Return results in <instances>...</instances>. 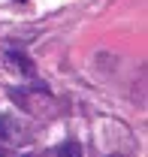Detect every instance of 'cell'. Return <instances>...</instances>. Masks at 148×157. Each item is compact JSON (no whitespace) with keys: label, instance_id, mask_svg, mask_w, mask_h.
<instances>
[{"label":"cell","instance_id":"cell-3","mask_svg":"<svg viewBox=\"0 0 148 157\" xmlns=\"http://www.w3.org/2000/svg\"><path fill=\"white\" fill-rule=\"evenodd\" d=\"M0 157H3V151H0Z\"/></svg>","mask_w":148,"mask_h":157},{"label":"cell","instance_id":"cell-1","mask_svg":"<svg viewBox=\"0 0 148 157\" xmlns=\"http://www.w3.org/2000/svg\"><path fill=\"white\" fill-rule=\"evenodd\" d=\"M57 157H82V145L70 139V142H64V145L57 148Z\"/></svg>","mask_w":148,"mask_h":157},{"label":"cell","instance_id":"cell-2","mask_svg":"<svg viewBox=\"0 0 148 157\" xmlns=\"http://www.w3.org/2000/svg\"><path fill=\"white\" fill-rule=\"evenodd\" d=\"M21 157H30V154H21Z\"/></svg>","mask_w":148,"mask_h":157}]
</instances>
